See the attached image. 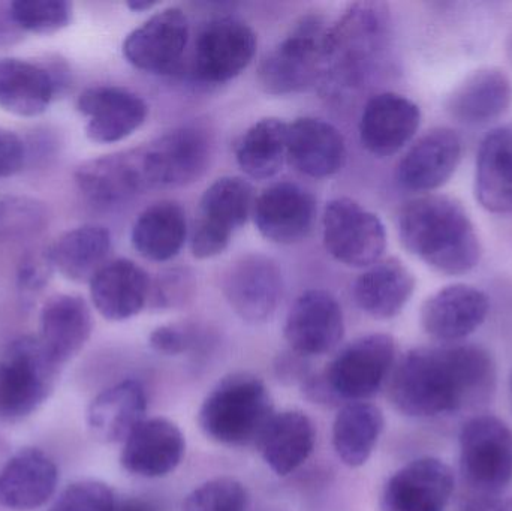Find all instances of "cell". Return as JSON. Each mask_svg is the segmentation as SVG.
<instances>
[{
    "instance_id": "cell-1",
    "label": "cell",
    "mask_w": 512,
    "mask_h": 511,
    "mask_svg": "<svg viewBox=\"0 0 512 511\" xmlns=\"http://www.w3.org/2000/svg\"><path fill=\"white\" fill-rule=\"evenodd\" d=\"M495 383V363L484 348H415L394 369L390 398L406 416L432 417L486 402Z\"/></svg>"
},
{
    "instance_id": "cell-2",
    "label": "cell",
    "mask_w": 512,
    "mask_h": 511,
    "mask_svg": "<svg viewBox=\"0 0 512 511\" xmlns=\"http://www.w3.org/2000/svg\"><path fill=\"white\" fill-rule=\"evenodd\" d=\"M403 248L444 275H465L480 264L483 248L465 207L445 195L408 201L399 213Z\"/></svg>"
},
{
    "instance_id": "cell-3",
    "label": "cell",
    "mask_w": 512,
    "mask_h": 511,
    "mask_svg": "<svg viewBox=\"0 0 512 511\" xmlns=\"http://www.w3.org/2000/svg\"><path fill=\"white\" fill-rule=\"evenodd\" d=\"M274 416L273 399L258 377L246 372L224 378L204 399L198 423L216 443L243 447L258 443Z\"/></svg>"
},
{
    "instance_id": "cell-4",
    "label": "cell",
    "mask_w": 512,
    "mask_h": 511,
    "mask_svg": "<svg viewBox=\"0 0 512 511\" xmlns=\"http://www.w3.org/2000/svg\"><path fill=\"white\" fill-rule=\"evenodd\" d=\"M57 375L38 338L9 342L0 354V420L18 422L35 413L53 393Z\"/></svg>"
},
{
    "instance_id": "cell-5",
    "label": "cell",
    "mask_w": 512,
    "mask_h": 511,
    "mask_svg": "<svg viewBox=\"0 0 512 511\" xmlns=\"http://www.w3.org/2000/svg\"><path fill=\"white\" fill-rule=\"evenodd\" d=\"M328 29L316 15L301 18L285 39L262 57L259 86L270 95H292L307 89L322 75Z\"/></svg>"
},
{
    "instance_id": "cell-6",
    "label": "cell",
    "mask_w": 512,
    "mask_h": 511,
    "mask_svg": "<svg viewBox=\"0 0 512 511\" xmlns=\"http://www.w3.org/2000/svg\"><path fill=\"white\" fill-rule=\"evenodd\" d=\"M254 188L242 177H222L204 192L191 236L195 258L218 257L248 222L254 210Z\"/></svg>"
},
{
    "instance_id": "cell-7",
    "label": "cell",
    "mask_w": 512,
    "mask_h": 511,
    "mask_svg": "<svg viewBox=\"0 0 512 511\" xmlns=\"http://www.w3.org/2000/svg\"><path fill=\"white\" fill-rule=\"evenodd\" d=\"M463 479L484 497L501 494L512 480V431L498 417H474L460 432Z\"/></svg>"
},
{
    "instance_id": "cell-8",
    "label": "cell",
    "mask_w": 512,
    "mask_h": 511,
    "mask_svg": "<svg viewBox=\"0 0 512 511\" xmlns=\"http://www.w3.org/2000/svg\"><path fill=\"white\" fill-rule=\"evenodd\" d=\"M322 239L328 254L355 269H367L387 249V230L375 213L352 198H334L322 218Z\"/></svg>"
},
{
    "instance_id": "cell-9",
    "label": "cell",
    "mask_w": 512,
    "mask_h": 511,
    "mask_svg": "<svg viewBox=\"0 0 512 511\" xmlns=\"http://www.w3.org/2000/svg\"><path fill=\"white\" fill-rule=\"evenodd\" d=\"M396 353L393 336H363L334 357L322 378L336 401L364 402L381 390L393 369Z\"/></svg>"
},
{
    "instance_id": "cell-10",
    "label": "cell",
    "mask_w": 512,
    "mask_h": 511,
    "mask_svg": "<svg viewBox=\"0 0 512 511\" xmlns=\"http://www.w3.org/2000/svg\"><path fill=\"white\" fill-rule=\"evenodd\" d=\"M212 159V141L204 129L182 126L141 147L150 188H180L203 177Z\"/></svg>"
},
{
    "instance_id": "cell-11",
    "label": "cell",
    "mask_w": 512,
    "mask_h": 511,
    "mask_svg": "<svg viewBox=\"0 0 512 511\" xmlns=\"http://www.w3.org/2000/svg\"><path fill=\"white\" fill-rule=\"evenodd\" d=\"M387 32V17L375 3H357L330 27L325 36L324 68L333 69L351 83L360 68L378 50Z\"/></svg>"
},
{
    "instance_id": "cell-12",
    "label": "cell",
    "mask_w": 512,
    "mask_h": 511,
    "mask_svg": "<svg viewBox=\"0 0 512 511\" xmlns=\"http://www.w3.org/2000/svg\"><path fill=\"white\" fill-rule=\"evenodd\" d=\"M256 45V33L245 21L231 17L210 21L195 42V77L210 84L233 80L251 65Z\"/></svg>"
},
{
    "instance_id": "cell-13",
    "label": "cell",
    "mask_w": 512,
    "mask_h": 511,
    "mask_svg": "<svg viewBox=\"0 0 512 511\" xmlns=\"http://www.w3.org/2000/svg\"><path fill=\"white\" fill-rule=\"evenodd\" d=\"M225 299L251 324L270 320L283 296V275L273 258L248 254L230 264L222 281Z\"/></svg>"
},
{
    "instance_id": "cell-14",
    "label": "cell",
    "mask_w": 512,
    "mask_h": 511,
    "mask_svg": "<svg viewBox=\"0 0 512 511\" xmlns=\"http://www.w3.org/2000/svg\"><path fill=\"white\" fill-rule=\"evenodd\" d=\"M189 41V21L183 9L171 6L153 14L123 42L125 59L150 74H171L179 66Z\"/></svg>"
},
{
    "instance_id": "cell-15",
    "label": "cell",
    "mask_w": 512,
    "mask_h": 511,
    "mask_svg": "<svg viewBox=\"0 0 512 511\" xmlns=\"http://www.w3.org/2000/svg\"><path fill=\"white\" fill-rule=\"evenodd\" d=\"M283 335L291 351L300 356L330 353L345 335L342 306L328 291H306L289 309Z\"/></svg>"
},
{
    "instance_id": "cell-16",
    "label": "cell",
    "mask_w": 512,
    "mask_h": 511,
    "mask_svg": "<svg viewBox=\"0 0 512 511\" xmlns=\"http://www.w3.org/2000/svg\"><path fill=\"white\" fill-rule=\"evenodd\" d=\"M75 185L93 206H122L149 189L144 176L141 147L83 162L75 170Z\"/></svg>"
},
{
    "instance_id": "cell-17",
    "label": "cell",
    "mask_w": 512,
    "mask_h": 511,
    "mask_svg": "<svg viewBox=\"0 0 512 511\" xmlns=\"http://www.w3.org/2000/svg\"><path fill=\"white\" fill-rule=\"evenodd\" d=\"M254 219L265 239L277 245H295L312 231L316 200L297 183H274L255 198Z\"/></svg>"
},
{
    "instance_id": "cell-18",
    "label": "cell",
    "mask_w": 512,
    "mask_h": 511,
    "mask_svg": "<svg viewBox=\"0 0 512 511\" xmlns=\"http://www.w3.org/2000/svg\"><path fill=\"white\" fill-rule=\"evenodd\" d=\"M454 491V474L444 462L421 458L391 476L381 511H445Z\"/></svg>"
},
{
    "instance_id": "cell-19",
    "label": "cell",
    "mask_w": 512,
    "mask_h": 511,
    "mask_svg": "<svg viewBox=\"0 0 512 511\" xmlns=\"http://www.w3.org/2000/svg\"><path fill=\"white\" fill-rule=\"evenodd\" d=\"M77 110L87 117V138L98 144L125 140L146 122L149 114L141 96L117 86L89 87L78 96Z\"/></svg>"
},
{
    "instance_id": "cell-20",
    "label": "cell",
    "mask_w": 512,
    "mask_h": 511,
    "mask_svg": "<svg viewBox=\"0 0 512 511\" xmlns=\"http://www.w3.org/2000/svg\"><path fill=\"white\" fill-rule=\"evenodd\" d=\"M420 123L421 110L414 101L399 93H378L361 114V144L376 158H388L412 140Z\"/></svg>"
},
{
    "instance_id": "cell-21",
    "label": "cell",
    "mask_w": 512,
    "mask_h": 511,
    "mask_svg": "<svg viewBox=\"0 0 512 511\" xmlns=\"http://www.w3.org/2000/svg\"><path fill=\"white\" fill-rule=\"evenodd\" d=\"M186 441L179 426L164 417L146 419L129 435L120 462L128 473L158 479L173 473L185 456Z\"/></svg>"
},
{
    "instance_id": "cell-22",
    "label": "cell",
    "mask_w": 512,
    "mask_h": 511,
    "mask_svg": "<svg viewBox=\"0 0 512 511\" xmlns=\"http://www.w3.org/2000/svg\"><path fill=\"white\" fill-rule=\"evenodd\" d=\"M489 311L490 300L484 291L472 285H448L424 302L421 324L438 341H460L483 326Z\"/></svg>"
},
{
    "instance_id": "cell-23",
    "label": "cell",
    "mask_w": 512,
    "mask_h": 511,
    "mask_svg": "<svg viewBox=\"0 0 512 511\" xmlns=\"http://www.w3.org/2000/svg\"><path fill=\"white\" fill-rule=\"evenodd\" d=\"M462 140L450 128H435L424 134L397 165V180L403 188L429 192L444 186L459 167Z\"/></svg>"
},
{
    "instance_id": "cell-24",
    "label": "cell",
    "mask_w": 512,
    "mask_h": 511,
    "mask_svg": "<svg viewBox=\"0 0 512 511\" xmlns=\"http://www.w3.org/2000/svg\"><path fill=\"white\" fill-rule=\"evenodd\" d=\"M92 330V312L86 300L75 294H56L42 306L36 338L60 369L83 350Z\"/></svg>"
},
{
    "instance_id": "cell-25",
    "label": "cell",
    "mask_w": 512,
    "mask_h": 511,
    "mask_svg": "<svg viewBox=\"0 0 512 511\" xmlns=\"http://www.w3.org/2000/svg\"><path fill=\"white\" fill-rule=\"evenodd\" d=\"M56 68L17 57H0V110L20 117L45 113L62 89V75Z\"/></svg>"
},
{
    "instance_id": "cell-26",
    "label": "cell",
    "mask_w": 512,
    "mask_h": 511,
    "mask_svg": "<svg viewBox=\"0 0 512 511\" xmlns=\"http://www.w3.org/2000/svg\"><path fill=\"white\" fill-rule=\"evenodd\" d=\"M345 159V138L331 123L316 117H301L288 125L286 161L298 173L325 179L339 173Z\"/></svg>"
},
{
    "instance_id": "cell-27",
    "label": "cell",
    "mask_w": 512,
    "mask_h": 511,
    "mask_svg": "<svg viewBox=\"0 0 512 511\" xmlns=\"http://www.w3.org/2000/svg\"><path fill=\"white\" fill-rule=\"evenodd\" d=\"M90 284L96 311L110 321H125L140 314L149 303L152 279L134 261H108Z\"/></svg>"
},
{
    "instance_id": "cell-28",
    "label": "cell",
    "mask_w": 512,
    "mask_h": 511,
    "mask_svg": "<svg viewBox=\"0 0 512 511\" xmlns=\"http://www.w3.org/2000/svg\"><path fill=\"white\" fill-rule=\"evenodd\" d=\"M59 482V471L50 456L38 449L15 453L0 471V506L30 511L44 506Z\"/></svg>"
},
{
    "instance_id": "cell-29",
    "label": "cell",
    "mask_w": 512,
    "mask_h": 511,
    "mask_svg": "<svg viewBox=\"0 0 512 511\" xmlns=\"http://www.w3.org/2000/svg\"><path fill=\"white\" fill-rule=\"evenodd\" d=\"M146 411V390L138 381L126 380L93 399L87 410V425L101 443H125L132 431L146 420Z\"/></svg>"
},
{
    "instance_id": "cell-30",
    "label": "cell",
    "mask_w": 512,
    "mask_h": 511,
    "mask_svg": "<svg viewBox=\"0 0 512 511\" xmlns=\"http://www.w3.org/2000/svg\"><path fill=\"white\" fill-rule=\"evenodd\" d=\"M475 197L487 212L512 213V123L484 137L477 155Z\"/></svg>"
},
{
    "instance_id": "cell-31",
    "label": "cell",
    "mask_w": 512,
    "mask_h": 511,
    "mask_svg": "<svg viewBox=\"0 0 512 511\" xmlns=\"http://www.w3.org/2000/svg\"><path fill=\"white\" fill-rule=\"evenodd\" d=\"M415 290L411 270L397 260L387 258L367 267L354 284L358 308L376 320H390L403 311Z\"/></svg>"
},
{
    "instance_id": "cell-32",
    "label": "cell",
    "mask_w": 512,
    "mask_h": 511,
    "mask_svg": "<svg viewBox=\"0 0 512 511\" xmlns=\"http://www.w3.org/2000/svg\"><path fill=\"white\" fill-rule=\"evenodd\" d=\"M312 420L300 411L274 413L259 437L262 459L277 476H288L304 464L315 449Z\"/></svg>"
},
{
    "instance_id": "cell-33",
    "label": "cell",
    "mask_w": 512,
    "mask_h": 511,
    "mask_svg": "<svg viewBox=\"0 0 512 511\" xmlns=\"http://www.w3.org/2000/svg\"><path fill=\"white\" fill-rule=\"evenodd\" d=\"M511 102L512 84L508 75L499 68H481L454 89L447 110L457 122L481 125L501 117Z\"/></svg>"
},
{
    "instance_id": "cell-34",
    "label": "cell",
    "mask_w": 512,
    "mask_h": 511,
    "mask_svg": "<svg viewBox=\"0 0 512 511\" xmlns=\"http://www.w3.org/2000/svg\"><path fill=\"white\" fill-rule=\"evenodd\" d=\"M110 231L102 225H81L57 237L48 246L54 270L72 282H90L108 263L110 257Z\"/></svg>"
},
{
    "instance_id": "cell-35",
    "label": "cell",
    "mask_w": 512,
    "mask_h": 511,
    "mask_svg": "<svg viewBox=\"0 0 512 511\" xmlns=\"http://www.w3.org/2000/svg\"><path fill=\"white\" fill-rule=\"evenodd\" d=\"M188 222L176 201H159L147 207L132 227V246L146 260H173L186 242Z\"/></svg>"
},
{
    "instance_id": "cell-36",
    "label": "cell",
    "mask_w": 512,
    "mask_h": 511,
    "mask_svg": "<svg viewBox=\"0 0 512 511\" xmlns=\"http://www.w3.org/2000/svg\"><path fill=\"white\" fill-rule=\"evenodd\" d=\"M384 414L376 405L351 402L333 423V447L337 458L349 468L363 467L384 431Z\"/></svg>"
},
{
    "instance_id": "cell-37",
    "label": "cell",
    "mask_w": 512,
    "mask_h": 511,
    "mask_svg": "<svg viewBox=\"0 0 512 511\" xmlns=\"http://www.w3.org/2000/svg\"><path fill=\"white\" fill-rule=\"evenodd\" d=\"M286 144L288 123L276 117L261 119L237 143V164L252 179H271L285 164Z\"/></svg>"
},
{
    "instance_id": "cell-38",
    "label": "cell",
    "mask_w": 512,
    "mask_h": 511,
    "mask_svg": "<svg viewBox=\"0 0 512 511\" xmlns=\"http://www.w3.org/2000/svg\"><path fill=\"white\" fill-rule=\"evenodd\" d=\"M11 11L24 33L36 35H53L72 21V5L63 0H17Z\"/></svg>"
},
{
    "instance_id": "cell-39",
    "label": "cell",
    "mask_w": 512,
    "mask_h": 511,
    "mask_svg": "<svg viewBox=\"0 0 512 511\" xmlns=\"http://www.w3.org/2000/svg\"><path fill=\"white\" fill-rule=\"evenodd\" d=\"M248 492L233 477H216L195 488L186 497L183 511H246Z\"/></svg>"
},
{
    "instance_id": "cell-40",
    "label": "cell",
    "mask_w": 512,
    "mask_h": 511,
    "mask_svg": "<svg viewBox=\"0 0 512 511\" xmlns=\"http://www.w3.org/2000/svg\"><path fill=\"white\" fill-rule=\"evenodd\" d=\"M47 210L36 200L21 197L0 198V234L32 236L45 227Z\"/></svg>"
},
{
    "instance_id": "cell-41",
    "label": "cell",
    "mask_w": 512,
    "mask_h": 511,
    "mask_svg": "<svg viewBox=\"0 0 512 511\" xmlns=\"http://www.w3.org/2000/svg\"><path fill=\"white\" fill-rule=\"evenodd\" d=\"M116 504L110 486L83 480L68 486L48 511H114Z\"/></svg>"
},
{
    "instance_id": "cell-42",
    "label": "cell",
    "mask_w": 512,
    "mask_h": 511,
    "mask_svg": "<svg viewBox=\"0 0 512 511\" xmlns=\"http://www.w3.org/2000/svg\"><path fill=\"white\" fill-rule=\"evenodd\" d=\"M195 291L194 273L188 269H170L159 273L150 285L149 303L155 309H174L185 305Z\"/></svg>"
},
{
    "instance_id": "cell-43",
    "label": "cell",
    "mask_w": 512,
    "mask_h": 511,
    "mask_svg": "<svg viewBox=\"0 0 512 511\" xmlns=\"http://www.w3.org/2000/svg\"><path fill=\"white\" fill-rule=\"evenodd\" d=\"M56 272L51 263L47 248L32 249L26 252L18 264L17 284L24 294H36L44 290Z\"/></svg>"
},
{
    "instance_id": "cell-44",
    "label": "cell",
    "mask_w": 512,
    "mask_h": 511,
    "mask_svg": "<svg viewBox=\"0 0 512 511\" xmlns=\"http://www.w3.org/2000/svg\"><path fill=\"white\" fill-rule=\"evenodd\" d=\"M150 347L165 356H180L197 344V332L182 324H167L156 327L150 333Z\"/></svg>"
},
{
    "instance_id": "cell-45",
    "label": "cell",
    "mask_w": 512,
    "mask_h": 511,
    "mask_svg": "<svg viewBox=\"0 0 512 511\" xmlns=\"http://www.w3.org/2000/svg\"><path fill=\"white\" fill-rule=\"evenodd\" d=\"M26 147L14 132L0 126V179L14 176L23 170Z\"/></svg>"
},
{
    "instance_id": "cell-46",
    "label": "cell",
    "mask_w": 512,
    "mask_h": 511,
    "mask_svg": "<svg viewBox=\"0 0 512 511\" xmlns=\"http://www.w3.org/2000/svg\"><path fill=\"white\" fill-rule=\"evenodd\" d=\"M306 357L291 351L285 356L279 357L276 363V374L279 380L286 381V383H301L303 384L307 378L310 377L309 368H307Z\"/></svg>"
},
{
    "instance_id": "cell-47",
    "label": "cell",
    "mask_w": 512,
    "mask_h": 511,
    "mask_svg": "<svg viewBox=\"0 0 512 511\" xmlns=\"http://www.w3.org/2000/svg\"><path fill=\"white\" fill-rule=\"evenodd\" d=\"M23 38V29L12 15L11 2H0V48L12 47Z\"/></svg>"
},
{
    "instance_id": "cell-48",
    "label": "cell",
    "mask_w": 512,
    "mask_h": 511,
    "mask_svg": "<svg viewBox=\"0 0 512 511\" xmlns=\"http://www.w3.org/2000/svg\"><path fill=\"white\" fill-rule=\"evenodd\" d=\"M114 511H162L152 501L143 500V498H129L116 504Z\"/></svg>"
},
{
    "instance_id": "cell-49",
    "label": "cell",
    "mask_w": 512,
    "mask_h": 511,
    "mask_svg": "<svg viewBox=\"0 0 512 511\" xmlns=\"http://www.w3.org/2000/svg\"><path fill=\"white\" fill-rule=\"evenodd\" d=\"M501 506L492 500H480L475 503L469 504L463 511H499Z\"/></svg>"
},
{
    "instance_id": "cell-50",
    "label": "cell",
    "mask_w": 512,
    "mask_h": 511,
    "mask_svg": "<svg viewBox=\"0 0 512 511\" xmlns=\"http://www.w3.org/2000/svg\"><path fill=\"white\" fill-rule=\"evenodd\" d=\"M156 5H158V2H155V0H129L126 3V6L134 12L149 11V9Z\"/></svg>"
},
{
    "instance_id": "cell-51",
    "label": "cell",
    "mask_w": 512,
    "mask_h": 511,
    "mask_svg": "<svg viewBox=\"0 0 512 511\" xmlns=\"http://www.w3.org/2000/svg\"><path fill=\"white\" fill-rule=\"evenodd\" d=\"M499 511H512V498L508 503H505L504 506H501V510Z\"/></svg>"
},
{
    "instance_id": "cell-52",
    "label": "cell",
    "mask_w": 512,
    "mask_h": 511,
    "mask_svg": "<svg viewBox=\"0 0 512 511\" xmlns=\"http://www.w3.org/2000/svg\"><path fill=\"white\" fill-rule=\"evenodd\" d=\"M511 390H512V380H511Z\"/></svg>"
}]
</instances>
